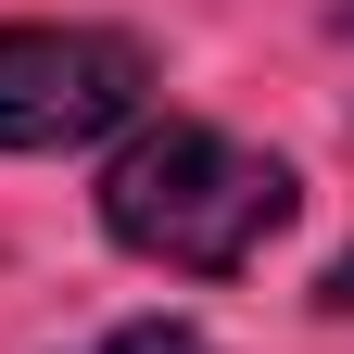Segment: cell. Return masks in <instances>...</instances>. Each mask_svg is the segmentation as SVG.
<instances>
[{
	"mask_svg": "<svg viewBox=\"0 0 354 354\" xmlns=\"http://www.w3.org/2000/svg\"><path fill=\"white\" fill-rule=\"evenodd\" d=\"M291 165L228 140V127H140L114 165H102V228L140 253V266H177V279H228L266 241L291 228Z\"/></svg>",
	"mask_w": 354,
	"mask_h": 354,
	"instance_id": "6da1fadb",
	"label": "cell"
},
{
	"mask_svg": "<svg viewBox=\"0 0 354 354\" xmlns=\"http://www.w3.org/2000/svg\"><path fill=\"white\" fill-rule=\"evenodd\" d=\"M152 102L127 26H0V152H88Z\"/></svg>",
	"mask_w": 354,
	"mask_h": 354,
	"instance_id": "7a4b0ae2",
	"label": "cell"
},
{
	"mask_svg": "<svg viewBox=\"0 0 354 354\" xmlns=\"http://www.w3.org/2000/svg\"><path fill=\"white\" fill-rule=\"evenodd\" d=\"M88 354H215V342L177 329V317H140V329H114V342H88Z\"/></svg>",
	"mask_w": 354,
	"mask_h": 354,
	"instance_id": "3957f363",
	"label": "cell"
},
{
	"mask_svg": "<svg viewBox=\"0 0 354 354\" xmlns=\"http://www.w3.org/2000/svg\"><path fill=\"white\" fill-rule=\"evenodd\" d=\"M329 317H354V253H342V266H329Z\"/></svg>",
	"mask_w": 354,
	"mask_h": 354,
	"instance_id": "277c9868",
	"label": "cell"
}]
</instances>
